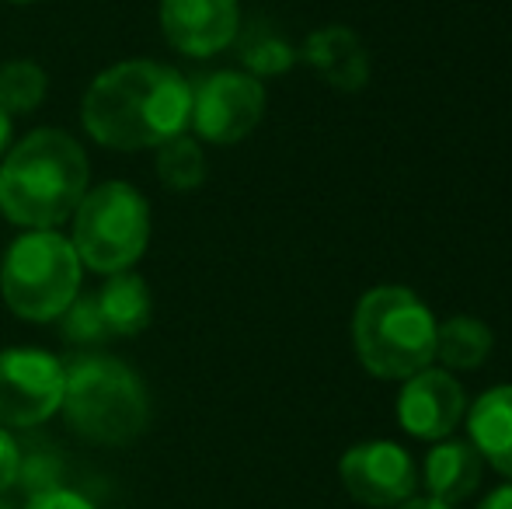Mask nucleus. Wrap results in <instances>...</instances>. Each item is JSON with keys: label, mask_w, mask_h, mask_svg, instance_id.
<instances>
[{"label": "nucleus", "mask_w": 512, "mask_h": 509, "mask_svg": "<svg viewBox=\"0 0 512 509\" xmlns=\"http://www.w3.org/2000/svg\"><path fill=\"white\" fill-rule=\"evenodd\" d=\"M192 116V84L154 60H122L102 70L84 91L81 123L108 150H150L185 133Z\"/></svg>", "instance_id": "nucleus-1"}, {"label": "nucleus", "mask_w": 512, "mask_h": 509, "mask_svg": "<svg viewBox=\"0 0 512 509\" xmlns=\"http://www.w3.org/2000/svg\"><path fill=\"white\" fill-rule=\"evenodd\" d=\"M88 150L63 129H32L0 161V213L25 231H53L88 196Z\"/></svg>", "instance_id": "nucleus-2"}, {"label": "nucleus", "mask_w": 512, "mask_h": 509, "mask_svg": "<svg viewBox=\"0 0 512 509\" xmlns=\"http://www.w3.org/2000/svg\"><path fill=\"white\" fill-rule=\"evenodd\" d=\"M436 318L408 286H373L352 314V346L370 377L405 381L436 360Z\"/></svg>", "instance_id": "nucleus-3"}, {"label": "nucleus", "mask_w": 512, "mask_h": 509, "mask_svg": "<svg viewBox=\"0 0 512 509\" xmlns=\"http://www.w3.org/2000/svg\"><path fill=\"white\" fill-rule=\"evenodd\" d=\"M60 408L77 436L102 447L140 440L150 422V398L140 374L112 356H84L70 363Z\"/></svg>", "instance_id": "nucleus-4"}, {"label": "nucleus", "mask_w": 512, "mask_h": 509, "mask_svg": "<svg viewBox=\"0 0 512 509\" xmlns=\"http://www.w3.org/2000/svg\"><path fill=\"white\" fill-rule=\"evenodd\" d=\"M84 265L60 231H25L4 255L0 293L14 318L49 325L81 293Z\"/></svg>", "instance_id": "nucleus-5"}, {"label": "nucleus", "mask_w": 512, "mask_h": 509, "mask_svg": "<svg viewBox=\"0 0 512 509\" xmlns=\"http://www.w3.org/2000/svg\"><path fill=\"white\" fill-rule=\"evenodd\" d=\"M70 220V245L81 265L102 276L129 272L150 245V206L129 182H105L88 189Z\"/></svg>", "instance_id": "nucleus-6"}, {"label": "nucleus", "mask_w": 512, "mask_h": 509, "mask_svg": "<svg viewBox=\"0 0 512 509\" xmlns=\"http://www.w3.org/2000/svg\"><path fill=\"white\" fill-rule=\"evenodd\" d=\"M67 367L46 349L0 353V426L32 429L53 419L63 405Z\"/></svg>", "instance_id": "nucleus-7"}, {"label": "nucleus", "mask_w": 512, "mask_h": 509, "mask_svg": "<svg viewBox=\"0 0 512 509\" xmlns=\"http://www.w3.org/2000/svg\"><path fill=\"white\" fill-rule=\"evenodd\" d=\"M265 116V88L258 77L241 70H220L209 74L192 88V116L189 126L199 140L230 147L241 143Z\"/></svg>", "instance_id": "nucleus-8"}, {"label": "nucleus", "mask_w": 512, "mask_h": 509, "mask_svg": "<svg viewBox=\"0 0 512 509\" xmlns=\"http://www.w3.org/2000/svg\"><path fill=\"white\" fill-rule=\"evenodd\" d=\"M338 478L356 503L370 509H394L415 496V461L401 443L366 440L356 443L338 461Z\"/></svg>", "instance_id": "nucleus-9"}, {"label": "nucleus", "mask_w": 512, "mask_h": 509, "mask_svg": "<svg viewBox=\"0 0 512 509\" xmlns=\"http://www.w3.org/2000/svg\"><path fill=\"white\" fill-rule=\"evenodd\" d=\"M467 398L450 370L425 367L401 381L398 422L415 440H446L464 422Z\"/></svg>", "instance_id": "nucleus-10"}, {"label": "nucleus", "mask_w": 512, "mask_h": 509, "mask_svg": "<svg viewBox=\"0 0 512 509\" xmlns=\"http://www.w3.org/2000/svg\"><path fill=\"white\" fill-rule=\"evenodd\" d=\"M161 32L182 56H216L241 32L237 0H161Z\"/></svg>", "instance_id": "nucleus-11"}, {"label": "nucleus", "mask_w": 512, "mask_h": 509, "mask_svg": "<svg viewBox=\"0 0 512 509\" xmlns=\"http://www.w3.org/2000/svg\"><path fill=\"white\" fill-rule=\"evenodd\" d=\"M304 60L335 91H359L370 81V56L359 35L345 25H328L310 32L304 42Z\"/></svg>", "instance_id": "nucleus-12"}, {"label": "nucleus", "mask_w": 512, "mask_h": 509, "mask_svg": "<svg viewBox=\"0 0 512 509\" xmlns=\"http://www.w3.org/2000/svg\"><path fill=\"white\" fill-rule=\"evenodd\" d=\"M481 471H485V461L471 447V440H436V447L425 454V496L446 506L464 503L478 492Z\"/></svg>", "instance_id": "nucleus-13"}, {"label": "nucleus", "mask_w": 512, "mask_h": 509, "mask_svg": "<svg viewBox=\"0 0 512 509\" xmlns=\"http://www.w3.org/2000/svg\"><path fill=\"white\" fill-rule=\"evenodd\" d=\"M467 440L499 475L512 478V384L488 387L467 408Z\"/></svg>", "instance_id": "nucleus-14"}, {"label": "nucleus", "mask_w": 512, "mask_h": 509, "mask_svg": "<svg viewBox=\"0 0 512 509\" xmlns=\"http://www.w3.org/2000/svg\"><path fill=\"white\" fill-rule=\"evenodd\" d=\"M98 314H102L108 335H122L133 339L150 325V311H154V297L150 286L136 272H115L105 279V286L95 293Z\"/></svg>", "instance_id": "nucleus-15"}, {"label": "nucleus", "mask_w": 512, "mask_h": 509, "mask_svg": "<svg viewBox=\"0 0 512 509\" xmlns=\"http://www.w3.org/2000/svg\"><path fill=\"white\" fill-rule=\"evenodd\" d=\"M495 335L481 318L457 314L436 328V360L446 370H478L492 356Z\"/></svg>", "instance_id": "nucleus-16"}, {"label": "nucleus", "mask_w": 512, "mask_h": 509, "mask_svg": "<svg viewBox=\"0 0 512 509\" xmlns=\"http://www.w3.org/2000/svg\"><path fill=\"white\" fill-rule=\"evenodd\" d=\"M157 178L171 192H192L206 182V154L199 140L178 133L157 147Z\"/></svg>", "instance_id": "nucleus-17"}, {"label": "nucleus", "mask_w": 512, "mask_h": 509, "mask_svg": "<svg viewBox=\"0 0 512 509\" xmlns=\"http://www.w3.org/2000/svg\"><path fill=\"white\" fill-rule=\"evenodd\" d=\"M49 77L35 60H7L0 63V112L7 116H28L46 102Z\"/></svg>", "instance_id": "nucleus-18"}, {"label": "nucleus", "mask_w": 512, "mask_h": 509, "mask_svg": "<svg viewBox=\"0 0 512 509\" xmlns=\"http://www.w3.org/2000/svg\"><path fill=\"white\" fill-rule=\"evenodd\" d=\"M244 63H248V70H251V77H258V74H283V70H290L293 67V49L286 46L279 35H272V32H251L248 39H244Z\"/></svg>", "instance_id": "nucleus-19"}, {"label": "nucleus", "mask_w": 512, "mask_h": 509, "mask_svg": "<svg viewBox=\"0 0 512 509\" xmlns=\"http://www.w3.org/2000/svg\"><path fill=\"white\" fill-rule=\"evenodd\" d=\"M60 325H63V335H67L70 342H77V346H95V342L108 339V328H105L102 314H98L95 293H88V297L77 293L74 304L63 311Z\"/></svg>", "instance_id": "nucleus-20"}, {"label": "nucleus", "mask_w": 512, "mask_h": 509, "mask_svg": "<svg viewBox=\"0 0 512 509\" xmlns=\"http://www.w3.org/2000/svg\"><path fill=\"white\" fill-rule=\"evenodd\" d=\"M60 464L53 461L49 454H32L25 461L21 457V471H18V482L25 485L32 496H39V492H49V489H60Z\"/></svg>", "instance_id": "nucleus-21"}, {"label": "nucleus", "mask_w": 512, "mask_h": 509, "mask_svg": "<svg viewBox=\"0 0 512 509\" xmlns=\"http://www.w3.org/2000/svg\"><path fill=\"white\" fill-rule=\"evenodd\" d=\"M21 471V447L4 426H0V496H4L11 485H18Z\"/></svg>", "instance_id": "nucleus-22"}, {"label": "nucleus", "mask_w": 512, "mask_h": 509, "mask_svg": "<svg viewBox=\"0 0 512 509\" xmlns=\"http://www.w3.org/2000/svg\"><path fill=\"white\" fill-rule=\"evenodd\" d=\"M25 509H95V503L84 499L81 492H74V489H49L28 499Z\"/></svg>", "instance_id": "nucleus-23"}, {"label": "nucleus", "mask_w": 512, "mask_h": 509, "mask_svg": "<svg viewBox=\"0 0 512 509\" xmlns=\"http://www.w3.org/2000/svg\"><path fill=\"white\" fill-rule=\"evenodd\" d=\"M478 509H512V485H502L492 496H485Z\"/></svg>", "instance_id": "nucleus-24"}, {"label": "nucleus", "mask_w": 512, "mask_h": 509, "mask_svg": "<svg viewBox=\"0 0 512 509\" xmlns=\"http://www.w3.org/2000/svg\"><path fill=\"white\" fill-rule=\"evenodd\" d=\"M394 509H457V506H446V503H439V499H429V496H422V499H405V503H398Z\"/></svg>", "instance_id": "nucleus-25"}, {"label": "nucleus", "mask_w": 512, "mask_h": 509, "mask_svg": "<svg viewBox=\"0 0 512 509\" xmlns=\"http://www.w3.org/2000/svg\"><path fill=\"white\" fill-rule=\"evenodd\" d=\"M11 147V116L7 112H0V154Z\"/></svg>", "instance_id": "nucleus-26"}, {"label": "nucleus", "mask_w": 512, "mask_h": 509, "mask_svg": "<svg viewBox=\"0 0 512 509\" xmlns=\"http://www.w3.org/2000/svg\"><path fill=\"white\" fill-rule=\"evenodd\" d=\"M7 4H32V0H7Z\"/></svg>", "instance_id": "nucleus-27"}, {"label": "nucleus", "mask_w": 512, "mask_h": 509, "mask_svg": "<svg viewBox=\"0 0 512 509\" xmlns=\"http://www.w3.org/2000/svg\"><path fill=\"white\" fill-rule=\"evenodd\" d=\"M0 509H11V506H7V503H4V499H0Z\"/></svg>", "instance_id": "nucleus-28"}]
</instances>
